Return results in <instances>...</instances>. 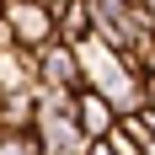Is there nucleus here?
<instances>
[{
  "label": "nucleus",
  "instance_id": "nucleus-1",
  "mask_svg": "<svg viewBox=\"0 0 155 155\" xmlns=\"http://www.w3.org/2000/svg\"><path fill=\"white\" fill-rule=\"evenodd\" d=\"M0 21L11 27L16 48H48V43H59V32H54V11H48L43 0H5Z\"/></svg>",
  "mask_w": 155,
  "mask_h": 155
},
{
  "label": "nucleus",
  "instance_id": "nucleus-2",
  "mask_svg": "<svg viewBox=\"0 0 155 155\" xmlns=\"http://www.w3.org/2000/svg\"><path fill=\"white\" fill-rule=\"evenodd\" d=\"M38 86L86 91V75H80V54H75V43H48L43 54H38Z\"/></svg>",
  "mask_w": 155,
  "mask_h": 155
},
{
  "label": "nucleus",
  "instance_id": "nucleus-3",
  "mask_svg": "<svg viewBox=\"0 0 155 155\" xmlns=\"http://www.w3.org/2000/svg\"><path fill=\"white\" fill-rule=\"evenodd\" d=\"M75 123H80L86 139H112V128L123 123V118H118V107H112L102 91L86 86V91H75Z\"/></svg>",
  "mask_w": 155,
  "mask_h": 155
},
{
  "label": "nucleus",
  "instance_id": "nucleus-4",
  "mask_svg": "<svg viewBox=\"0 0 155 155\" xmlns=\"http://www.w3.org/2000/svg\"><path fill=\"white\" fill-rule=\"evenodd\" d=\"M38 144H43V155H86V134H80L75 112H59V118H38Z\"/></svg>",
  "mask_w": 155,
  "mask_h": 155
},
{
  "label": "nucleus",
  "instance_id": "nucleus-5",
  "mask_svg": "<svg viewBox=\"0 0 155 155\" xmlns=\"http://www.w3.org/2000/svg\"><path fill=\"white\" fill-rule=\"evenodd\" d=\"M0 128H5V134H32V128H38V96L32 91H5V102H0Z\"/></svg>",
  "mask_w": 155,
  "mask_h": 155
},
{
  "label": "nucleus",
  "instance_id": "nucleus-6",
  "mask_svg": "<svg viewBox=\"0 0 155 155\" xmlns=\"http://www.w3.org/2000/svg\"><path fill=\"white\" fill-rule=\"evenodd\" d=\"M54 32H59V43H86V38H91V0L64 5V11L54 16Z\"/></svg>",
  "mask_w": 155,
  "mask_h": 155
},
{
  "label": "nucleus",
  "instance_id": "nucleus-7",
  "mask_svg": "<svg viewBox=\"0 0 155 155\" xmlns=\"http://www.w3.org/2000/svg\"><path fill=\"white\" fill-rule=\"evenodd\" d=\"M0 155H43L38 134H5L0 128Z\"/></svg>",
  "mask_w": 155,
  "mask_h": 155
},
{
  "label": "nucleus",
  "instance_id": "nucleus-8",
  "mask_svg": "<svg viewBox=\"0 0 155 155\" xmlns=\"http://www.w3.org/2000/svg\"><path fill=\"white\" fill-rule=\"evenodd\" d=\"M112 150H118V155H150V150H144V144H134V134H128L123 123L112 128Z\"/></svg>",
  "mask_w": 155,
  "mask_h": 155
},
{
  "label": "nucleus",
  "instance_id": "nucleus-9",
  "mask_svg": "<svg viewBox=\"0 0 155 155\" xmlns=\"http://www.w3.org/2000/svg\"><path fill=\"white\" fill-rule=\"evenodd\" d=\"M139 91H144V107L155 112V75H144V80H139Z\"/></svg>",
  "mask_w": 155,
  "mask_h": 155
},
{
  "label": "nucleus",
  "instance_id": "nucleus-10",
  "mask_svg": "<svg viewBox=\"0 0 155 155\" xmlns=\"http://www.w3.org/2000/svg\"><path fill=\"white\" fill-rule=\"evenodd\" d=\"M86 155H118V150H112V139H91V144H86Z\"/></svg>",
  "mask_w": 155,
  "mask_h": 155
},
{
  "label": "nucleus",
  "instance_id": "nucleus-11",
  "mask_svg": "<svg viewBox=\"0 0 155 155\" xmlns=\"http://www.w3.org/2000/svg\"><path fill=\"white\" fill-rule=\"evenodd\" d=\"M43 5H48V11H54V16H59L64 5H75V0H43Z\"/></svg>",
  "mask_w": 155,
  "mask_h": 155
},
{
  "label": "nucleus",
  "instance_id": "nucleus-12",
  "mask_svg": "<svg viewBox=\"0 0 155 155\" xmlns=\"http://www.w3.org/2000/svg\"><path fill=\"white\" fill-rule=\"evenodd\" d=\"M144 5H150V16H155V0H144Z\"/></svg>",
  "mask_w": 155,
  "mask_h": 155
},
{
  "label": "nucleus",
  "instance_id": "nucleus-13",
  "mask_svg": "<svg viewBox=\"0 0 155 155\" xmlns=\"http://www.w3.org/2000/svg\"><path fill=\"white\" fill-rule=\"evenodd\" d=\"M0 11H5V0H0Z\"/></svg>",
  "mask_w": 155,
  "mask_h": 155
}]
</instances>
